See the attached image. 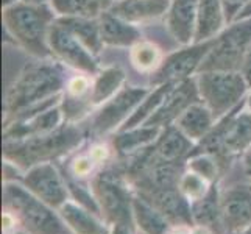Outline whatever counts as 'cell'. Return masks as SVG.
Here are the masks:
<instances>
[{"instance_id":"cell-1","label":"cell","mask_w":251,"mask_h":234,"mask_svg":"<svg viewBox=\"0 0 251 234\" xmlns=\"http://www.w3.org/2000/svg\"><path fill=\"white\" fill-rule=\"evenodd\" d=\"M66 83L63 64L56 59H41L39 63L27 66L6 91L3 124L25 111L59 99Z\"/></svg>"},{"instance_id":"cell-2","label":"cell","mask_w":251,"mask_h":234,"mask_svg":"<svg viewBox=\"0 0 251 234\" xmlns=\"http://www.w3.org/2000/svg\"><path fill=\"white\" fill-rule=\"evenodd\" d=\"M86 130L80 124L64 122L55 131L28 137L17 142H3V159L13 162L21 170H28L42 162L63 159L78 149L86 141Z\"/></svg>"},{"instance_id":"cell-3","label":"cell","mask_w":251,"mask_h":234,"mask_svg":"<svg viewBox=\"0 0 251 234\" xmlns=\"http://www.w3.org/2000/svg\"><path fill=\"white\" fill-rule=\"evenodd\" d=\"M5 30L19 47L39 59L53 58L49 46V33L56 13L50 5H27L17 3L2 10Z\"/></svg>"},{"instance_id":"cell-4","label":"cell","mask_w":251,"mask_h":234,"mask_svg":"<svg viewBox=\"0 0 251 234\" xmlns=\"http://www.w3.org/2000/svg\"><path fill=\"white\" fill-rule=\"evenodd\" d=\"M2 205L33 234H74L59 211L33 195L21 181H3Z\"/></svg>"},{"instance_id":"cell-5","label":"cell","mask_w":251,"mask_h":234,"mask_svg":"<svg viewBox=\"0 0 251 234\" xmlns=\"http://www.w3.org/2000/svg\"><path fill=\"white\" fill-rule=\"evenodd\" d=\"M100 214L109 225H125L136 230L133 217L134 189L117 164H109L89 181Z\"/></svg>"},{"instance_id":"cell-6","label":"cell","mask_w":251,"mask_h":234,"mask_svg":"<svg viewBox=\"0 0 251 234\" xmlns=\"http://www.w3.org/2000/svg\"><path fill=\"white\" fill-rule=\"evenodd\" d=\"M251 47V19L228 24L214 39L200 72H240Z\"/></svg>"},{"instance_id":"cell-7","label":"cell","mask_w":251,"mask_h":234,"mask_svg":"<svg viewBox=\"0 0 251 234\" xmlns=\"http://www.w3.org/2000/svg\"><path fill=\"white\" fill-rule=\"evenodd\" d=\"M195 80L200 100L217 120L240 106L250 89L242 72H200Z\"/></svg>"},{"instance_id":"cell-8","label":"cell","mask_w":251,"mask_h":234,"mask_svg":"<svg viewBox=\"0 0 251 234\" xmlns=\"http://www.w3.org/2000/svg\"><path fill=\"white\" fill-rule=\"evenodd\" d=\"M150 89L151 88H141V86H124L114 97L92 112L86 134L95 139H101L108 134L117 133L133 116V112L147 97Z\"/></svg>"},{"instance_id":"cell-9","label":"cell","mask_w":251,"mask_h":234,"mask_svg":"<svg viewBox=\"0 0 251 234\" xmlns=\"http://www.w3.org/2000/svg\"><path fill=\"white\" fill-rule=\"evenodd\" d=\"M212 42L214 39L204 42H192V44L183 46V49L167 55L164 58L161 67L150 75V86L179 83L187 80V78H192V75H197L206 55L209 53Z\"/></svg>"},{"instance_id":"cell-10","label":"cell","mask_w":251,"mask_h":234,"mask_svg":"<svg viewBox=\"0 0 251 234\" xmlns=\"http://www.w3.org/2000/svg\"><path fill=\"white\" fill-rule=\"evenodd\" d=\"M49 46L56 61L76 72L95 75L100 71L97 56L56 19L49 33Z\"/></svg>"},{"instance_id":"cell-11","label":"cell","mask_w":251,"mask_h":234,"mask_svg":"<svg viewBox=\"0 0 251 234\" xmlns=\"http://www.w3.org/2000/svg\"><path fill=\"white\" fill-rule=\"evenodd\" d=\"M19 181L33 195L55 209H59L67 200H71L66 178L55 162H42L30 167L24 172Z\"/></svg>"},{"instance_id":"cell-12","label":"cell","mask_w":251,"mask_h":234,"mask_svg":"<svg viewBox=\"0 0 251 234\" xmlns=\"http://www.w3.org/2000/svg\"><path fill=\"white\" fill-rule=\"evenodd\" d=\"M222 222L225 234H240L251 228V181L222 190Z\"/></svg>"},{"instance_id":"cell-13","label":"cell","mask_w":251,"mask_h":234,"mask_svg":"<svg viewBox=\"0 0 251 234\" xmlns=\"http://www.w3.org/2000/svg\"><path fill=\"white\" fill-rule=\"evenodd\" d=\"M64 124L61 106L53 105L47 109L34 112L31 116L16 119L3 125V142H17L55 131Z\"/></svg>"},{"instance_id":"cell-14","label":"cell","mask_w":251,"mask_h":234,"mask_svg":"<svg viewBox=\"0 0 251 234\" xmlns=\"http://www.w3.org/2000/svg\"><path fill=\"white\" fill-rule=\"evenodd\" d=\"M200 100L197 88V80L187 78L184 81H179L172 88L166 100L162 102V105L158 108V111L147 120L145 125L161 127L166 128L169 125L175 124V120L183 114V112L192 105V103Z\"/></svg>"},{"instance_id":"cell-15","label":"cell","mask_w":251,"mask_h":234,"mask_svg":"<svg viewBox=\"0 0 251 234\" xmlns=\"http://www.w3.org/2000/svg\"><path fill=\"white\" fill-rule=\"evenodd\" d=\"M198 19V0H170L166 25L170 36L179 46H189L195 41Z\"/></svg>"},{"instance_id":"cell-16","label":"cell","mask_w":251,"mask_h":234,"mask_svg":"<svg viewBox=\"0 0 251 234\" xmlns=\"http://www.w3.org/2000/svg\"><path fill=\"white\" fill-rule=\"evenodd\" d=\"M170 0H116L109 11L128 24L141 27L166 17Z\"/></svg>"},{"instance_id":"cell-17","label":"cell","mask_w":251,"mask_h":234,"mask_svg":"<svg viewBox=\"0 0 251 234\" xmlns=\"http://www.w3.org/2000/svg\"><path fill=\"white\" fill-rule=\"evenodd\" d=\"M139 197H142L145 202H149L154 209H158L172 225H189V227H194L190 202L179 192L178 187L141 194Z\"/></svg>"},{"instance_id":"cell-18","label":"cell","mask_w":251,"mask_h":234,"mask_svg":"<svg viewBox=\"0 0 251 234\" xmlns=\"http://www.w3.org/2000/svg\"><path fill=\"white\" fill-rule=\"evenodd\" d=\"M161 131V127L144 124L134 128L120 130V131L114 133L111 136V145L114 149L116 158L119 161H124L141 153L145 149H149L150 145L156 142Z\"/></svg>"},{"instance_id":"cell-19","label":"cell","mask_w":251,"mask_h":234,"mask_svg":"<svg viewBox=\"0 0 251 234\" xmlns=\"http://www.w3.org/2000/svg\"><path fill=\"white\" fill-rule=\"evenodd\" d=\"M195 144L186 137L175 125L162 128L159 137L151 145L153 159L166 162H186Z\"/></svg>"},{"instance_id":"cell-20","label":"cell","mask_w":251,"mask_h":234,"mask_svg":"<svg viewBox=\"0 0 251 234\" xmlns=\"http://www.w3.org/2000/svg\"><path fill=\"white\" fill-rule=\"evenodd\" d=\"M58 211L74 234H111V225L101 215L74 200H67Z\"/></svg>"},{"instance_id":"cell-21","label":"cell","mask_w":251,"mask_h":234,"mask_svg":"<svg viewBox=\"0 0 251 234\" xmlns=\"http://www.w3.org/2000/svg\"><path fill=\"white\" fill-rule=\"evenodd\" d=\"M99 24L101 41L108 47L131 49L134 44L142 41V33L139 27L128 24L126 21L120 19L119 16L112 14L111 11L103 13L99 17Z\"/></svg>"},{"instance_id":"cell-22","label":"cell","mask_w":251,"mask_h":234,"mask_svg":"<svg viewBox=\"0 0 251 234\" xmlns=\"http://www.w3.org/2000/svg\"><path fill=\"white\" fill-rule=\"evenodd\" d=\"M215 122H217V119L214 117L212 111L207 108L201 100H198L192 103V105L175 120L173 125L197 145L209 134Z\"/></svg>"},{"instance_id":"cell-23","label":"cell","mask_w":251,"mask_h":234,"mask_svg":"<svg viewBox=\"0 0 251 234\" xmlns=\"http://www.w3.org/2000/svg\"><path fill=\"white\" fill-rule=\"evenodd\" d=\"M194 225L209 227L217 234H225L222 222V189L220 181L211 184L209 190L201 198L190 203Z\"/></svg>"},{"instance_id":"cell-24","label":"cell","mask_w":251,"mask_h":234,"mask_svg":"<svg viewBox=\"0 0 251 234\" xmlns=\"http://www.w3.org/2000/svg\"><path fill=\"white\" fill-rule=\"evenodd\" d=\"M226 25L220 0H198V19L194 42L215 39Z\"/></svg>"},{"instance_id":"cell-25","label":"cell","mask_w":251,"mask_h":234,"mask_svg":"<svg viewBox=\"0 0 251 234\" xmlns=\"http://www.w3.org/2000/svg\"><path fill=\"white\" fill-rule=\"evenodd\" d=\"M126 81V75L124 69L119 66H108L103 67L94 75L92 89L89 95V102L94 111L100 108L103 103L112 99L114 95L124 88Z\"/></svg>"},{"instance_id":"cell-26","label":"cell","mask_w":251,"mask_h":234,"mask_svg":"<svg viewBox=\"0 0 251 234\" xmlns=\"http://www.w3.org/2000/svg\"><path fill=\"white\" fill-rule=\"evenodd\" d=\"M133 217L139 234H167L172 223L142 197L133 198Z\"/></svg>"},{"instance_id":"cell-27","label":"cell","mask_w":251,"mask_h":234,"mask_svg":"<svg viewBox=\"0 0 251 234\" xmlns=\"http://www.w3.org/2000/svg\"><path fill=\"white\" fill-rule=\"evenodd\" d=\"M56 21L64 25L74 36L78 38L95 56L105 47L100 34L99 19H91V17H56Z\"/></svg>"},{"instance_id":"cell-28","label":"cell","mask_w":251,"mask_h":234,"mask_svg":"<svg viewBox=\"0 0 251 234\" xmlns=\"http://www.w3.org/2000/svg\"><path fill=\"white\" fill-rule=\"evenodd\" d=\"M58 17H99L109 11L111 0H49Z\"/></svg>"},{"instance_id":"cell-29","label":"cell","mask_w":251,"mask_h":234,"mask_svg":"<svg viewBox=\"0 0 251 234\" xmlns=\"http://www.w3.org/2000/svg\"><path fill=\"white\" fill-rule=\"evenodd\" d=\"M176 83H166V84H159V86H153L150 89V92L147 94V97L141 102V105L136 108V111L133 112V116L129 117L125 125L120 130H126V128H134L144 125L147 120H149L154 112L158 111V108L162 105V102L166 100V97L169 95V92L172 91V88ZM119 130V131H120Z\"/></svg>"},{"instance_id":"cell-30","label":"cell","mask_w":251,"mask_h":234,"mask_svg":"<svg viewBox=\"0 0 251 234\" xmlns=\"http://www.w3.org/2000/svg\"><path fill=\"white\" fill-rule=\"evenodd\" d=\"M164 53L159 46L151 41H139L129 49V61L131 66L141 74H154L164 61Z\"/></svg>"},{"instance_id":"cell-31","label":"cell","mask_w":251,"mask_h":234,"mask_svg":"<svg viewBox=\"0 0 251 234\" xmlns=\"http://www.w3.org/2000/svg\"><path fill=\"white\" fill-rule=\"evenodd\" d=\"M186 169L201 175L209 183L220 181V178L223 177L217 159L209 153H192L186 159Z\"/></svg>"},{"instance_id":"cell-32","label":"cell","mask_w":251,"mask_h":234,"mask_svg":"<svg viewBox=\"0 0 251 234\" xmlns=\"http://www.w3.org/2000/svg\"><path fill=\"white\" fill-rule=\"evenodd\" d=\"M211 184L212 183H209V181H207L206 178H203L201 175H198V173L186 169L179 178L178 189H179V192L183 194L190 203H192V202L198 200V198H201L203 195H206Z\"/></svg>"},{"instance_id":"cell-33","label":"cell","mask_w":251,"mask_h":234,"mask_svg":"<svg viewBox=\"0 0 251 234\" xmlns=\"http://www.w3.org/2000/svg\"><path fill=\"white\" fill-rule=\"evenodd\" d=\"M99 170H101V167L95 162V159L89 155L88 150L76 153L66 169V172L72 178L78 180V181H86V183H89Z\"/></svg>"},{"instance_id":"cell-34","label":"cell","mask_w":251,"mask_h":234,"mask_svg":"<svg viewBox=\"0 0 251 234\" xmlns=\"http://www.w3.org/2000/svg\"><path fill=\"white\" fill-rule=\"evenodd\" d=\"M92 80H94V75H88V74L78 72L76 75L71 77L67 80L66 88L63 91V95H64V97H67V99L88 102L89 105H91L89 95H91V89H92Z\"/></svg>"},{"instance_id":"cell-35","label":"cell","mask_w":251,"mask_h":234,"mask_svg":"<svg viewBox=\"0 0 251 234\" xmlns=\"http://www.w3.org/2000/svg\"><path fill=\"white\" fill-rule=\"evenodd\" d=\"M220 2L225 11V17H226V24H232L237 21L239 14L244 11L250 0H220Z\"/></svg>"},{"instance_id":"cell-36","label":"cell","mask_w":251,"mask_h":234,"mask_svg":"<svg viewBox=\"0 0 251 234\" xmlns=\"http://www.w3.org/2000/svg\"><path fill=\"white\" fill-rule=\"evenodd\" d=\"M17 228H22L17 215L8 209H2V231H3V234L16 231Z\"/></svg>"},{"instance_id":"cell-37","label":"cell","mask_w":251,"mask_h":234,"mask_svg":"<svg viewBox=\"0 0 251 234\" xmlns=\"http://www.w3.org/2000/svg\"><path fill=\"white\" fill-rule=\"evenodd\" d=\"M240 72H242V75H244V78L247 80L248 86L251 88V47L248 50V55L245 58V63H244V66H242V71Z\"/></svg>"},{"instance_id":"cell-38","label":"cell","mask_w":251,"mask_h":234,"mask_svg":"<svg viewBox=\"0 0 251 234\" xmlns=\"http://www.w3.org/2000/svg\"><path fill=\"white\" fill-rule=\"evenodd\" d=\"M111 234H139L137 230H133L125 225H111Z\"/></svg>"},{"instance_id":"cell-39","label":"cell","mask_w":251,"mask_h":234,"mask_svg":"<svg viewBox=\"0 0 251 234\" xmlns=\"http://www.w3.org/2000/svg\"><path fill=\"white\" fill-rule=\"evenodd\" d=\"M190 230L192 227L189 225H172L167 234H190Z\"/></svg>"},{"instance_id":"cell-40","label":"cell","mask_w":251,"mask_h":234,"mask_svg":"<svg viewBox=\"0 0 251 234\" xmlns=\"http://www.w3.org/2000/svg\"><path fill=\"white\" fill-rule=\"evenodd\" d=\"M190 234H217L214 230H211L209 227H203V225H194L192 230H190Z\"/></svg>"},{"instance_id":"cell-41","label":"cell","mask_w":251,"mask_h":234,"mask_svg":"<svg viewBox=\"0 0 251 234\" xmlns=\"http://www.w3.org/2000/svg\"><path fill=\"white\" fill-rule=\"evenodd\" d=\"M242 162H244V166L248 172H251V147L244 153V156H242Z\"/></svg>"},{"instance_id":"cell-42","label":"cell","mask_w":251,"mask_h":234,"mask_svg":"<svg viewBox=\"0 0 251 234\" xmlns=\"http://www.w3.org/2000/svg\"><path fill=\"white\" fill-rule=\"evenodd\" d=\"M242 19H251V0L247 3V6L244 8V11H242L239 14V17H237V21H242Z\"/></svg>"},{"instance_id":"cell-43","label":"cell","mask_w":251,"mask_h":234,"mask_svg":"<svg viewBox=\"0 0 251 234\" xmlns=\"http://www.w3.org/2000/svg\"><path fill=\"white\" fill-rule=\"evenodd\" d=\"M22 3L34 5V6H39V5H50V3H49V0H22Z\"/></svg>"},{"instance_id":"cell-44","label":"cell","mask_w":251,"mask_h":234,"mask_svg":"<svg viewBox=\"0 0 251 234\" xmlns=\"http://www.w3.org/2000/svg\"><path fill=\"white\" fill-rule=\"evenodd\" d=\"M22 0H2V10H5V8H10V6H14L17 3H21Z\"/></svg>"},{"instance_id":"cell-45","label":"cell","mask_w":251,"mask_h":234,"mask_svg":"<svg viewBox=\"0 0 251 234\" xmlns=\"http://www.w3.org/2000/svg\"><path fill=\"white\" fill-rule=\"evenodd\" d=\"M245 109L248 112H251V88L248 89V94H247V97H245Z\"/></svg>"},{"instance_id":"cell-46","label":"cell","mask_w":251,"mask_h":234,"mask_svg":"<svg viewBox=\"0 0 251 234\" xmlns=\"http://www.w3.org/2000/svg\"><path fill=\"white\" fill-rule=\"evenodd\" d=\"M6 234H33V233H30L28 230H25V228H17L16 231H11V233H6Z\"/></svg>"},{"instance_id":"cell-47","label":"cell","mask_w":251,"mask_h":234,"mask_svg":"<svg viewBox=\"0 0 251 234\" xmlns=\"http://www.w3.org/2000/svg\"><path fill=\"white\" fill-rule=\"evenodd\" d=\"M240 234H251V228H248L247 231H244V233H240Z\"/></svg>"},{"instance_id":"cell-48","label":"cell","mask_w":251,"mask_h":234,"mask_svg":"<svg viewBox=\"0 0 251 234\" xmlns=\"http://www.w3.org/2000/svg\"><path fill=\"white\" fill-rule=\"evenodd\" d=\"M250 181H251V172H250Z\"/></svg>"},{"instance_id":"cell-49","label":"cell","mask_w":251,"mask_h":234,"mask_svg":"<svg viewBox=\"0 0 251 234\" xmlns=\"http://www.w3.org/2000/svg\"><path fill=\"white\" fill-rule=\"evenodd\" d=\"M111 2H112V3H114V2H116V0H111Z\"/></svg>"}]
</instances>
